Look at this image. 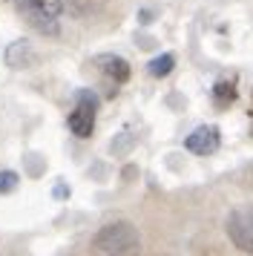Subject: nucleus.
<instances>
[{"instance_id": "f257e3e1", "label": "nucleus", "mask_w": 253, "mask_h": 256, "mask_svg": "<svg viewBox=\"0 0 253 256\" xmlns=\"http://www.w3.org/2000/svg\"><path fill=\"white\" fill-rule=\"evenodd\" d=\"M141 248V233L132 222H110L104 224L101 230L92 236V250L95 254H110V256H121V254H136Z\"/></svg>"}, {"instance_id": "f03ea898", "label": "nucleus", "mask_w": 253, "mask_h": 256, "mask_svg": "<svg viewBox=\"0 0 253 256\" xmlns=\"http://www.w3.org/2000/svg\"><path fill=\"white\" fill-rule=\"evenodd\" d=\"M14 9L40 35H58L64 18V0H14Z\"/></svg>"}, {"instance_id": "7ed1b4c3", "label": "nucleus", "mask_w": 253, "mask_h": 256, "mask_svg": "<svg viewBox=\"0 0 253 256\" xmlns=\"http://www.w3.org/2000/svg\"><path fill=\"white\" fill-rule=\"evenodd\" d=\"M98 95L92 90H78L75 92V110L69 112V130L78 136V138H90L92 130H95V116H98Z\"/></svg>"}, {"instance_id": "20e7f679", "label": "nucleus", "mask_w": 253, "mask_h": 256, "mask_svg": "<svg viewBox=\"0 0 253 256\" xmlns=\"http://www.w3.org/2000/svg\"><path fill=\"white\" fill-rule=\"evenodd\" d=\"M224 233H228L230 244L236 250L253 254V204L230 210L228 219H224Z\"/></svg>"}, {"instance_id": "39448f33", "label": "nucleus", "mask_w": 253, "mask_h": 256, "mask_svg": "<svg viewBox=\"0 0 253 256\" xmlns=\"http://www.w3.org/2000/svg\"><path fill=\"white\" fill-rule=\"evenodd\" d=\"M218 144H222V132L213 124H202V127H196L184 138V147L193 152V156H213L218 150Z\"/></svg>"}, {"instance_id": "423d86ee", "label": "nucleus", "mask_w": 253, "mask_h": 256, "mask_svg": "<svg viewBox=\"0 0 253 256\" xmlns=\"http://www.w3.org/2000/svg\"><path fill=\"white\" fill-rule=\"evenodd\" d=\"M95 60H98V70L112 84H124L130 78V64L124 58H118V55H101V58H95Z\"/></svg>"}, {"instance_id": "0eeeda50", "label": "nucleus", "mask_w": 253, "mask_h": 256, "mask_svg": "<svg viewBox=\"0 0 253 256\" xmlns=\"http://www.w3.org/2000/svg\"><path fill=\"white\" fill-rule=\"evenodd\" d=\"M106 3H110V0H64V6H69V9H72V14H78V18L98 14Z\"/></svg>"}, {"instance_id": "6e6552de", "label": "nucleus", "mask_w": 253, "mask_h": 256, "mask_svg": "<svg viewBox=\"0 0 253 256\" xmlns=\"http://www.w3.org/2000/svg\"><path fill=\"white\" fill-rule=\"evenodd\" d=\"M172 66H176V58H172L170 52H164V55H158V58H152L147 64L150 75H156V78H164L167 72H172Z\"/></svg>"}, {"instance_id": "1a4fd4ad", "label": "nucleus", "mask_w": 253, "mask_h": 256, "mask_svg": "<svg viewBox=\"0 0 253 256\" xmlns=\"http://www.w3.org/2000/svg\"><path fill=\"white\" fill-rule=\"evenodd\" d=\"M12 190H18V173H12V170H0V193L6 196Z\"/></svg>"}, {"instance_id": "9d476101", "label": "nucleus", "mask_w": 253, "mask_h": 256, "mask_svg": "<svg viewBox=\"0 0 253 256\" xmlns=\"http://www.w3.org/2000/svg\"><path fill=\"white\" fill-rule=\"evenodd\" d=\"M236 95V86H233V81H218L216 86V98H224V101H230Z\"/></svg>"}]
</instances>
